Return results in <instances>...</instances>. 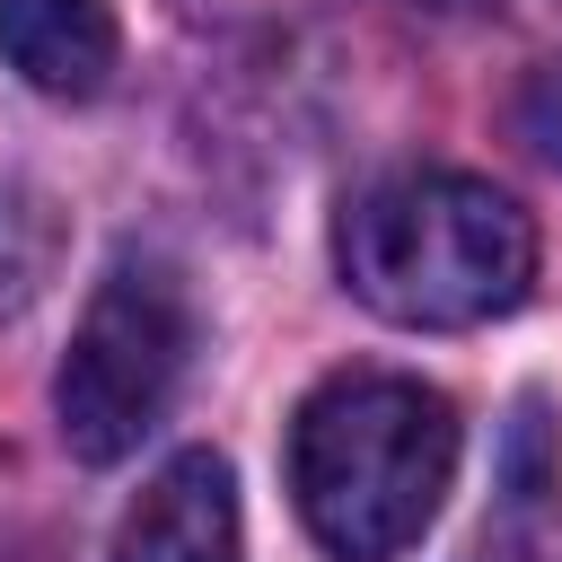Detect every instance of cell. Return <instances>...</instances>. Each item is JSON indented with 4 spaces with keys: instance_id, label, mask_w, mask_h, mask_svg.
<instances>
[{
    "instance_id": "5b68a950",
    "label": "cell",
    "mask_w": 562,
    "mask_h": 562,
    "mask_svg": "<svg viewBox=\"0 0 562 562\" xmlns=\"http://www.w3.org/2000/svg\"><path fill=\"white\" fill-rule=\"evenodd\" d=\"M114 0H0V53L35 97H97L114 79Z\"/></svg>"
},
{
    "instance_id": "7a4b0ae2",
    "label": "cell",
    "mask_w": 562,
    "mask_h": 562,
    "mask_svg": "<svg viewBox=\"0 0 562 562\" xmlns=\"http://www.w3.org/2000/svg\"><path fill=\"white\" fill-rule=\"evenodd\" d=\"M334 255L360 307H378L386 325H422V334L492 325L536 281L527 211L501 184L457 176V167H413V176L369 184L342 211Z\"/></svg>"
},
{
    "instance_id": "6da1fadb",
    "label": "cell",
    "mask_w": 562,
    "mask_h": 562,
    "mask_svg": "<svg viewBox=\"0 0 562 562\" xmlns=\"http://www.w3.org/2000/svg\"><path fill=\"white\" fill-rule=\"evenodd\" d=\"M457 474V413L422 378L342 369L290 422V501L334 562H395L422 544Z\"/></svg>"
},
{
    "instance_id": "52a82bcc",
    "label": "cell",
    "mask_w": 562,
    "mask_h": 562,
    "mask_svg": "<svg viewBox=\"0 0 562 562\" xmlns=\"http://www.w3.org/2000/svg\"><path fill=\"white\" fill-rule=\"evenodd\" d=\"M413 9H483V0H413Z\"/></svg>"
},
{
    "instance_id": "277c9868",
    "label": "cell",
    "mask_w": 562,
    "mask_h": 562,
    "mask_svg": "<svg viewBox=\"0 0 562 562\" xmlns=\"http://www.w3.org/2000/svg\"><path fill=\"white\" fill-rule=\"evenodd\" d=\"M114 562H237V483L211 448H184L123 509Z\"/></svg>"
},
{
    "instance_id": "3957f363",
    "label": "cell",
    "mask_w": 562,
    "mask_h": 562,
    "mask_svg": "<svg viewBox=\"0 0 562 562\" xmlns=\"http://www.w3.org/2000/svg\"><path fill=\"white\" fill-rule=\"evenodd\" d=\"M184 351H193V316H184L176 272L149 255H123L97 281V299L61 351V378H53V413H61L70 457H88V465L132 457L140 430H158V413L184 378Z\"/></svg>"
},
{
    "instance_id": "8992f818",
    "label": "cell",
    "mask_w": 562,
    "mask_h": 562,
    "mask_svg": "<svg viewBox=\"0 0 562 562\" xmlns=\"http://www.w3.org/2000/svg\"><path fill=\"white\" fill-rule=\"evenodd\" d=\"M518 132L562 167V61H544V70L527 79V97H518Z\"/></svg>"
}]
</instances>
